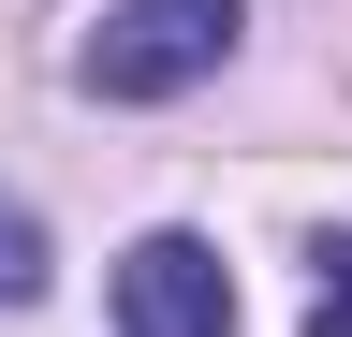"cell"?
<instances>
[{
    "label": "cell",
    "mask_w": 352,
    "mask_h": 337,
    "mask_svg": "<svg viewBox=\"0 0 352 337\" xmlns=\"http://www.w3.org/2000/svg\"><path fill=\"white\" fill-rule=\"evenodd\" d=\"M235 15L250 0H118V15L88 30L74 89L88 103H176V89H206V73L235 59Z\"/></svg>",
    "instance_id": "obj_1"
},
{
    "label": "cell",
    "mask_w": 352,
    "mask_h": 337,
    "mask_svg": "<svg viewBox=\"0 0 352 337\" xmlns=\"http://www.w3.org/2000/svg\"><path fill=\"white\" fill-rule=\"evenodd\" d=\"M118 337H235V279L206 235H132L118 249Z\"/></svg>",
    "instance_id": "obj_2"
},
{
    "label": "cell",
    "mask_w": 352,
    "mask_h": 337,
    "mask_svg": "<svg viewBox=\"0 0 352 337\" xmlns=\"http://www.w3.org/2000/svg\"><path fill=\"white\" fill-rule=\"evenodd\" d=\"M30 293H44V220L0 205V308H30Z\"/></svg>",
    "instance_id": "obj_3"
},
{
    "label": "cell",
    "mask_w": 352,
    "mask_h": 337,
    "mask_svg": "<svg viewBox=\"0 0 352 337\" xmlns=\"http://www.w3.org/2000/svg\"><path fill=\"white\" fill-rule=\"evenodd\" d=\"M308 337H352V249H323V308H308Z\"/></svg>",
    "instance_id": "obj_4"
}]
</instances>
